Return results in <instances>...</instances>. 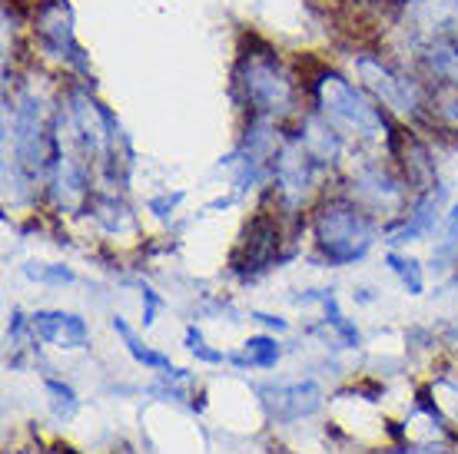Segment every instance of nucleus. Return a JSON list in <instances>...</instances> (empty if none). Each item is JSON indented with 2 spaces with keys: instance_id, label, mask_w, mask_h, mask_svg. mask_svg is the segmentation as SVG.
I'll list each match as a JSON object with an SVG mask.
<instances>
[{
  "instance_id": "nucleus-6",
  "label": "nucleus",
  "mask_w": 458,
  "mask_h": 454,
  "mask_svg": "<svg viewBox=\"0 0 458 454\" xmlns=\"http://www.w3.org/2000/svg\"><path fill=\"white\" fill-rule=\"evenodd\" d=\"M319 242L329 249L333 259H352L362 256V249L369 246L366 219L359 216V209L345 203H333L329 209H322L319 216Z\"/></svg>"
},
{
  "instance_id": "nucleus-3",
  "label": "nucleus",
  "mask_w": 458,
  "mask_h": 454,
  "mask_svg": "<svg viewBox=\"0 0 458 454\" xmlns=\"http://www.w3.org/2000/svg\"><path fill=\"white\" fill-rule=\"evenodd\" d=\"M355 77L386 114L402 120H419L428 114V87L382 54H369V50L355 54Z\"/></svg>"
},
{
  "instance_id": "nucleus-4",
  "label": "nucleus",
  "mask_w": 458,
  "mask_h": 454,
  "mask_svg": "<svg viewBox=\"0 0 458 454\" xmlns=\"http://www.w3.org/2000/svg\"><path fill=\"white\" fill-rule=\"evenodd\" d=\"M30 30H34V44L40 50V57L54 60L57 67H64L83 83H93L90 57L77 40V21H73L70 0H40L34 7Z\"/></svg>"
},
{
  "instance_id": "nucleus-8",
  "label": "nucleus",
  "mask_w": 458,
  "mask_h": 454,
  "mask_svg": "<svg viewBox=\"0 0 458 454\" xmlns=\"http://www.w3.org/2000/svg\"><path fill=\"white\" fill-rule=\"evenodd\" d=\"M428 114L442 126L458 130V83H448V80L428 83Z\"/></svg>"
},
{
  "instance_id": "nucleus-7",
  "label": "nucleus",
  "mask_w": 458,
  "mask_h": 454,
  "mask_svg": "<svg viewBox=\"0 0 458 454\" xmlns=\"http://www.w3.org/2000/svg\"><path fill=\"white\" fill-rule=\"evenodd\" d=\"M419 60L425 80L436 83V80H448V83H458V37L448 40V44H438L432 50H425Z\"/></svg>"
},
{
  "instance_id": "nucleus-2",
  "label": "nucleus",
  "mask_w": 458,
  "mask_h": 454,
  "mask_svg": "<svg viewBox=\"0 0 458 454\" xmlns=\"http://www.w3.org/2000/svg\"><path fill=\"white\" fill-rule=\"evenodd\" d=\"M306 97H310L312 110L329 120V123L355 139H376L389 130V114L372 100V93L355 83L335 67H316L306 80Z\"/></svg>"
},
{
  "instance_id": "nucleus-1",
  "label": "nucleus",
  "mask_w": 458,
  "mask_h": 454,
  "mask_svg": "<svg viewBox=\"0 0 458 454\" xmlns=\"http://www.w3.org/2000/svg\"><path fill=\"white\" fill-rule=\"evenodd\" d=\"M233 97L250 110V116H266L279 123L299 114L302 83L273 44L252 37L250 46H240L233 63Z\"/></svg>"
},
{
  "instance_id": "nucleus-5",
  "label": "nucleus",
  "mask_w": 458,
  "mask_h": 454,
  "mask_svg": "<svg viewBox=\"0 0 458 454\" xmlns=\"http://www.w3.org/2000/svg\"><path fill=\"white\" fill-rule=\"evenodd\" d=\"M395 27L415 57L458 37V0H395Z\"/></svg>"
}]
</instances>
